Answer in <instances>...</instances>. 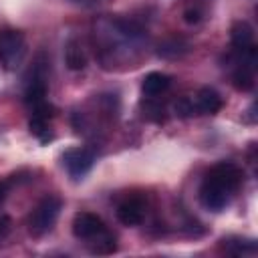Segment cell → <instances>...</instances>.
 Returning a JSON list of instances; mask_svg holds the SVG:
<instances>
[{"label":"cell","mask_w":258,"mask_h":258,"mask_svg":"<svg viewBox=\"0 0 258 258\" xmlns=\"http://www.w3.org/2000/svg\"><path fill=\"white\" fill-rule=\"evenodd\" d=\"M242 169L232 163V161H220L216 163L204 177L202 185H200V202L206 210L212 212H220L224 210L234 194L238 191V187L242 185Z\"/></svg>","instance_id":"1"},{"label":"cell","mask_w":258,"mask_h":258,"mask_svg":"<svg viewBox=\"0 0 258 258\" xmlns=\"http://www.w3.org/2000/svg\"><path fill=\"white\" fill-rule=\"evenodd\" d=\"M60 208H62L60 198L44 196L28 216V232L32 236H42V234L50 232L60 214Z\"/></svg>","instance_id":"2"},{"label":"cell","mask_w":258,"mask_h":258,"mask_svg":"<svg viewBox=\"0 0 258 258\" xmlns=\"http://www.w3.org/2000/svg\"><path fill=\"white\" fill-rule=\"evenodd\" d=\"M26 54V40L20 30L6 28L0 30V62L4 69H16Z\"/></svg>","instance_id":"3"},{"label":"cell","mask_w":258,"mask_h":258,"mask_svg":"<svg viewBox=\"0 0 258 258\" xmlns=\"http://www.w3.org/2000/svg\"><path fill=\"white\" fill-rule=\"evenodd\" d=\"M73 234L79 240H89V242H97L103 234L109 232V228L105 226V222L93 214V212H77L73 218Z\"/></svg>","instance_id":"4"},{"label":"cell","mask_w":258,"mask_h":258,"mask_svg":"<svg viewBox=\"0 0 258 258\" xmlns=\"http://www.w3.org/2000/svg\"><path fill=\"white\" fill-rule=\"evenodd\" d=\"M60 159L73 179H83L95 163V153L87 147H71L60 155Z\"/></svg>","instance_id":"5"},{"label":"cell","mask_w":258,"mask_h":258,"mask_svg":"<svg viewBox=\"0 0 258 258\" xmlns=\"http://www.w3.org/2000/svg\"><path fill=\"white\" fill-rule=\"evenodd\" d=\"M30 111V121H28V127H30V133L38 139V141H42V143H46V141H50L52 139V133H50V119H52V105L46 101V103H42V105H38V107H32V109H28Z\"/></svg>","instance_id":"6"},{"label":"cell","mask_w":258,"mask_h":258,"mask_svg":"<svg viewBox=\"0 0 258 258\" xmlns=\"http://www.w3.org/2000/svg\"><path fill=\"white\" fill-rule=\"evenodd\" d=\"M145 218V202L139 196H131L117 206V220L123 226H139Z\"/></svg>","instance_id":"7"},{"label":"cell","mask_w":258,"mask_h":258,"mask_svg":"<svg viewBox=\"0 0 258 258\" xmlns=\"http://www.w3.org/2000/svg\"><path fill=\"white\" fill-rule=\"evenodd\" d=\"M230 38H232V46L234 50L240 54V52H248L254 46V28L250 26V22L246 20H236L230 28Z\"/></svg>","instance_id":"8"},{"label":"cell","mask_w":258,"mask_h":258,"mask_svg":"<svg viewBox=\"0 0 258 258\" xmlns=\"http://www.w3.org/2000/svg\"><path fill=\"white\" fill-rule=\"evenodd\" d=\"M194 103H196L198 115H216V113L222 109V105H224L220 93L214 91V89H210V87H202V89L196 93Z\"/></svg>","instance_id":"9"},{"label":"cell","mask_w":258,"mask_h":258,"mask_svg":"<svg viewBox=\"0 0 258 258\" xmlns=\"http://www.w3.org/2000/svg\"><path fill=\"white\" fill-rule=\"evenodd\" d=\"M169 87H171V77L165 73H159V71L147 73L143 77V83H141V91L147 97H157V95L165 93Z\"/></svg>","instance_id":"10"},{"label":"cell","mask_w":258,"mask_h":258,"mask_svg":"<svg viewBox=\"0 0 258 258\" xmlns=\"http://www.w3.org/2000/svg\"><path fill=\"white\" fill-rule=\"evenodd\" d=\"M64 64L71 71H83L87 67V54L77 38H69L64 44Z\"/></svg>","instance_id":"11"},{"label":"cell","mask_w":258,"mask_h":258,"mask_svg":"<svg viewBox=\"0 0 258 258\" xmlns=\"http://www.w3.org/2000/svg\"><path fill=\"white\" fill-rule=\"evenodd\" d=\"M187 50H189V44H187L183 38H177V36L167 38V40H163V42L157 46V54L163 56V58H179V56H183Z\"/></svg>","instance_id":"12"},{"label":"cell","mask_w":258,"mask_h":258,"mask_svg":"<svg viewBox=\"0 0 258 258\" xmlns=\"http://www.w3.org/2000/svg\"><path fill=\"white\" fill-rule=\"evenodd\" d=\"M222 246L230 254H246V252H256V242L254 240H242V238H224Z\"/></svg>","instance_id":"13"},{"label":"cell","mask_w":258,"mask_h":258,"mask_svg":"<svg viewBox=\"0 0 258 258\" xmlns=\"http://www.w3.org/2000/svg\"><path fill=\"white\" fill-rule=\"evenodd\" d=\"M175 115H177V117H191V115H198L194 97H181V99L175 103Z\"/></svg>","instance_id":"14"},{"label":"cell","mask_w":258,"mask_h":258,"mask_svg":"<svg viewBox=\"0 0 258 258\" xmlns=\"http://www.w3.org/2000/svg\"><path fill=\"white\" fill-rule=\"evenodd\" d=\"M202 18H204V10H202L200 6H187V8L183 10V20H185L187 24H200Z\"/></svg>","instance_id":"15"},{"label":"cell","mask_w":258,"mask_h":258,"mask_svg":"<svg viewBox=\"0 0 258 258\" xmlns=\"http://www.w3.org/2000/svg\"><path fill=\"white\" fill-rule=\"evenodd\" d=\"M10 224H12V222H10V218H8V216H0V240H2V238L8 234Z\"/></svg>","instance_id":"16"},{"label":"cell","mask_w":258,"mask_h":258,"mask_svg":"<svg viewBox=\"0 0 258 258\" xmlns=\"http://www.w3.org/2000/svg\"><path fill=\"white\" fill-rule=\"evenodd\" d=\"M6 196H8V181H0V206L4 204Z\"/></svg>","instance_id":"17"},{"label":"cell","mask_w":258,"mask_h":258,"mask_svg":"<svg viewBox=\"0 0 258 258\" xmlns=\"http://www.w3.org/2000/svg\"><path fill=\"white\" fill-rule=\"evenodd\" d=\"M75 2H83V4H95V2H99V0H75Z\"/></svg>","instance_id":"18"}]
</instances>
